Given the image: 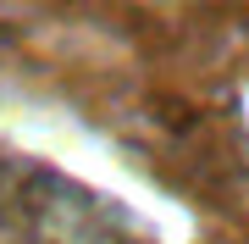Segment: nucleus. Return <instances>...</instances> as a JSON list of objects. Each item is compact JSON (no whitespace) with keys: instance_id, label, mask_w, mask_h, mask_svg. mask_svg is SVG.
<instances>
[{"instance_id":"nucleus-1","label":"nucleus","mask_w":249,"mask_h":244,"mask_svg":"<svg viewBox=\"0 0 249 244\" xmlns=\"http://www.w3.org/2000/svg\"><path fill=\"white\" fill-rule=\"evenodd\" d=\"M0 244H160L116 200L61 172L0 155Z\"/></svg>"}]
</instances>
